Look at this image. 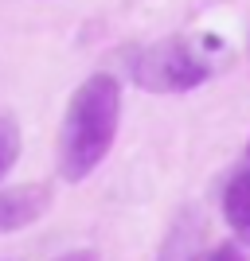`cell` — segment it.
Instances as JSON below:
<instances>
[{
    "label": "cell",
    "instance_id": "obj_2",
    "mask_svg": "<svg viewBox=\"0 0 250 261\" xmlns=\"http://www.w3.org/2000/svg\"><path fill=\"white\" fill-rule=\"evenodd\" d=\"M207 78H211L207 59H199L196 47L180 35L156 39L133 59V82L149 94H188L203 86Z\"/></svg>",
    "mask_w": 250,
    "mask_h": 261
},
{
    "label": "cell",
    "instance_id": "obj_1",
    "mask_svg": "<svg viewBox=\"0 0 250 261\" xmlns=\"http://www.w3.org/2000/svg\"><path fill=\"white\" fill-rule=\"evenodd\" d=\"M121 121V86L113 74H90L71 94L59 125V175L82 184L109 156Z\"/></svg>",
    "mask_w": 250,
    "mask_h": 261
},
{
    "label": "cell",
    "instance_id": "obj_4",
    "mask_svg": "<svg viewBox=\"0 0 250 261\" xmlns=\"http://www.w3.org/2000/svg\"><path fill=\"white\" fill-rule=\"evenodd\" d=\"M203 218L196 211H180L172 218L168 234L161 238V250H156V261H203Z\"/></svg>",
    "mask_w": 250,
    "mask_h": 261
},
{
    "label": "cell",
    "instance_id": "obj_5",
    "mask_svg": "<svg viewBox=\"0 0 250 261\" xmlns=\"http://www.w3.org/2000/svg\"><path fill=\"white\" fill-rule=\"evenodd\" d=\"M223 218L239 238H250V148L223 184Z\"/></svg>",
    "mask_w": 250,
    "mask_h": 261
},
{
    "label": "cell",
    "instance_id": "obj_8",
    "mask_svg": "<svg viewBox=\"0 0 250 261\" xmlns=\"http://www.w3.org/2000/svg\"><path fill=\"white\" fill-rule=\"evenodd\" d=\"M59 261H98V250H71V253H63Z\"/></svg>",
    "mask_w": 250,
    "mask_h": 261
},
{
    "label": "cell",
    "instance_id": "obj_6",
    "mask_svg": "<svg viewBox=\"0 0 250 261\" xmlns=\"http://www.w3.org/2000/svg\"><path fill=\"white\" fill-rule=\"evenodd\" d=\"M16 160H20V125L16 117L0 113V179L16 168Z\"/></svg>",
    "mask_w": 250,
    "mask_h": 261
},
{
    "label": "cell",
    "instance_id": "obj_3",
    "mask_svg": "<svg viewBox=\"0 0 250 261\" xmlns=\"http://www.w3.org/2000/svg\"><path fill=\"white\" fill-rule=\"evenodd\" d=\"M47 207H51V191L43 184L0 187V234H16V230L39 222Z\"/></svg>",
    "mask_w": 250,
    "mask_h": 261
},
{
    "label": "cell",
    "instance_id": "obj_7",
    "mask_svg": "<svg viewBox=\"0 0 250 261\" xmlns=\"http://www.w3.org/2000/svg\"><path fill=\"white\" fill-rule=\"evenodd\" d=\"M203 261H250V253L242 250L239 242H219L215 250H207Z\"/></svg>",
    "mask_w": 250,
    "mask_h": 261
}]
</instances>
